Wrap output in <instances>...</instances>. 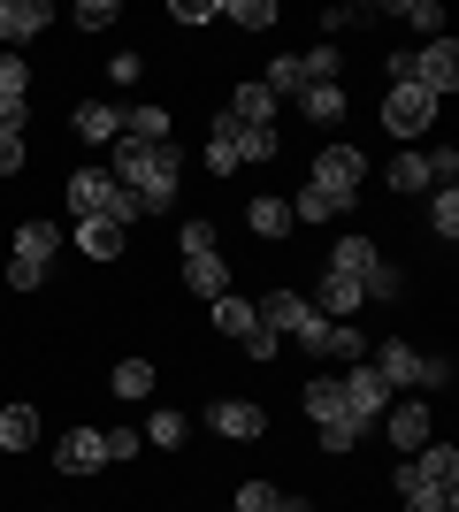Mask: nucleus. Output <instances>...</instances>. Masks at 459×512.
Wrapping results in <instances>:
<instances>
[{"instance_id": "obj_40", "label": "nucleus", "mask_w": 459, "mask_h": 512, "mask_svg": "<svg viewBox=\"0 0 459 512\" xmlns=\"http://www.w3.org/2000/svg\"><path fill=\"white\" fill-rule=\"evenodd\" d=\"M23 169V123H0V176Z\"/></svg>"}, {"instance_id": "obj_39", "label": "nucleus", "mask_w": 459, "mask_h": 512, "mask_svg": "<svg viewBox=\"0 0 459 512\" xmlns=\"http://www.w3.org/2000/svg\"><path fill=\"white\" fill-rule=\"evenodd\" d=\"M360 299H398V268H383V260H375L368 276H360Z\"/></svg>"}, {"instance_id": "obj_18", "label": "nucleus", "mask_w": 459, "mask_h": 512, "mask_svg": "<svg viewBox=\"0 0 459 512\" xmlns=\"http://www.w3.org/2000/svg\"><path fill=\"white\" fill-rule=\"evenodd\" d=\"M23 100H31V69L0 54V123H23Z\"/></svg>"}, {"instance_id": "obj_4", "label": "nucleus", "mask_w": 459, "mask_h": 512, "mask_svg": "<svg viewBox=\"0 0 459 512\" xmlns=\"http://www.w3.org/2000/svg\"><path fill=\"white\" fill-rule=\"evenodd\" d=\"M306 184H322V192H337V199H360L368 161H360V146H322V161H314V176H306Z\"/></svg>"}, {"instance_id": "obj_34", "label": "nucleus", "mask_w": 459, "mask_h": 512, "mask_svg": "<svg viewBox=\"0 0 459 512\" xmlns=\"http://www.w3.org/2000/svg\"><path fill=\"white\" fill-rule=\"evenodd\" d=\"M299 69H306V85H337V46H306V54H299Z\"/></svg>"}, {"instance_id": "obj_7", "label": "nucleus", "mask_w": 459, "mask_h": 512, "mask_svg": "<svg viewBox=\"0 0 459 512\" xmlns=\"http://www.w3.org/2000/svg\"><path fill=\"white\" fill-rule=\"evenodd\" d=\"M46 23H54L46 0H0V54H16L23 39H39Z\"/></svg>"}, {"instance_id": "obj_37", "label": "nucleus", "mask_w": 459, "mask_h": 512, "mask_svg": "<svg viewBox=\"0 0 459 512\" xmlns=\"http://www.w3.org/2000/svg\"><path fill=\"white\" fill-rule=\"evenodd\" d=\"M222 16H230V23H245V31H268V23H276V0H230Z\"/></svg>"}, {"instance_id": "obj_35", "label": "nucleus", "mask_w": 459, "mask_h": 512, "mask_svg": "<svg viewBox=\"0 0 459 512\" xmlns=\"http://www.w3.org/2000/svg\"><path fill=\"white\" fill-rule=\"evenodd\" d=\"M429 230H437L444 245L459 237V192H429Z\"/></svg>"}, {"instance_id": "obj_12", "label": "nucleus", "mask_w": 459, "mask_h": 512, "mask_svg": "<svg viewBox=\"0 0 459 512\" xmlns=\"http://www.w3.org/2000/svg\"><path fill=\"white\" fill-rule=\"evenodd\" d=\"M69 123H77V138H92V146H115V138H123V107L115 100H85Z\"/></svg>"}, {"instance_id": "obj_20", "label": "nucleus", "mask_w": 459, "mask_h": 512, "mask_svg": "<svg viewBox=\"0 0 459 512\" xmlns=\"http://www.w3.org/2000/svg\"><path fill=\"white\" fill-rule=\"evenodd\" d=\"M337 214H352V199L322 192V184H306V192L291 199V222H337Z\"/></svg>"}, {"instance_id": "obj_2", "label": "nucleus", "mask_w": 459, "mask_h": 512, "mask_svg": "<svg viewBox=\"0 0 459 512\" xmlns=\"http://www.w3.org/2000/svg\"><path fill=\"white\" fill-rule=\"evenodd\" d=\"M368 367L383 375V390H444L452 383V360H429V352H414L398 337H383V352H368Z\"/></svg>"}, {"instance_id": "obj_31", "label": "nucleus", "mask_w": 459, "mask_h": 512, "mask_svg": "<svg viewBox=\"0 0 459 512\" xmlns=\"http://www.w3.org/2000/svg\"><path fill=\"white\" fill-rule=\"evenodd\" d=\"M391 192H437V184H429V153H398L391 161Z\"/></svg>"}, {"instance_id": "obj_32", "label": "nucleus", "mask_w": 459, "mask_h": 512, "mask_svg": "<svg viewBox=\"0 0 459 512\" xmlns=\"http://www.w3.org/2000/svg\"><path fill=\"white\" fill-rule=\"evenodd\" d=\"M184 436H192V421H184V413H176V406H161V413H153V421H146V444H161V451H176V444H184Z\"/></svg>"}, {"instance_id": "obj_45", "label": "nucleus", "mask_w": 459, "mask_h": 512, "mask_svg": "<svg viewBox=\"0 0 459 512\" xmlns=\"http://www.w3.org/2000/svg\"><path fill=\"white\" fill-rule=\"evenodd\" d=\"M115 23V0H85V8H77V31H108Z\"/></svg>"}, {"instance_id": "obj_26", "label": "nucleus", "mask_w": 459, "mask_h": 512, "mask_svg": "<svg viewBox=\"0 0 459 512\" xmlns=\"http://www.w3.org/2000/svg\"><path fill=\"white\" fill-rule=\"evenodd\" d=\"M383 16H398V23H414L421 39H444V8H437V0H391V8H383Z\"/></svg>"}, {"instance_id": "obj_41", "label": "nucleus", "mask_w": 459, "mask_h": 512, "mask_svg": "<svg viewBox=\"0 0 459 512\" xmlns=\"http://www.w3.org/2000/svg\"><path fill=\"white\" fill-rule=\"evenodd\" d=\"M452 176H459V153H452V146H429V184H437V192H452Z\"/></svg>"}, {"instance_id": "obj_29", "label": "nucleus", "mask_w": 459, "mask_h": 512, "mask_svg": "<svg viewBox=\"0 0 459 512\" xmlns=\"http://www.w3.org/2000/svg\"><path fill=\"white\" fill-rule=\"evenodd\" d=\"M123 138H138V146H161V138H169V115H161V107H123Z\"/></svg>"}, {"instance_id": "obj_33", "label": "nucleus", "mask_w": 459, "mask_h": 512, "mask_svg": "<svg viewBox=\"0 0 459 512\" xmlns=\"http://www.w3.org/2000/svg\"><path fill=\"white\" fill-rule=\"evenodd\" d=\"M268 92H276V100H284V92H306V69H299V54H276V62H268V77H261Z\"/></svg>"}, {"instance_id": "obj_24", "label": "nucleus", "mask_w": 459, "mask_h": 512, "mask_svg": "<svg viewBox=\"0 0 459 512\" xmlns=\"http://www.w3.org/2000/svg\"><path fill=\"white\" fill-rule=\"evenodd\" d=\"M245 222H253V237H284L291 230V199H245Z\"/></svg>"}, {"instance_id": "obj_46", "label": "nucleus", "mask_w": 459, "mask_h": 512, "mask_svg": "<svg viewBox=\"0 0 459 512\" xmlns=\"http://www.w3.org/2000/svg\"><path fill=\"white\" fill-rule=\"evenodd\" d=\"M360 436H368V428H360V421H337V428H322V451H352V444H360Z\"/></svg>"}, {"instance_id": "obj_21", "label": "nucleus", "mask_w": 459, "mask_h": 512, "mask_svg": "<svg viewBox=\"0 0 459 512\" xmlns=\"http://www.w3.org/2000/svg\"><path fill=\"white\" fill-rule=\"evenodd\" d=\"M375 260H383V253H375L368 237H337V253H329V276H352V283H360Z\"/></svg>"}, {"instance_id": "obj_14", "label": "nucleus", "mask_w": 459, "mask_h": 512, "mask_svg": "<svg viewBox=\"0 0 459 512\" xmlns=\"http://www.w3.org/2000/svg\"><path fill=\"white\" fill-rule=\"evenodd\" d=\"M77 253L115 260V253H123V222H115V214H85V222H77Z\"/></svg>"}, {"instance_id": "obj_43", "label": "nucleus", "mask_w": 459, "mask_h": 512, "mask_svg": "<svg viewBox=\"0 0 459 512\" xmlns=\"http://www.w3.org/2000/svg\"><path fill=\"white\" fill-rule=\"evenodd\" d=\"M329 352H337V360H368V337H360V329H345V321H337V329H329Z\"/></svg>"}, {"instance_id": "obj_13", "label": "nucleus", "mask_w": 459, "mask_h": 512, "mask_svg": "<svg viewBox=\"0 0 459 512\" xmlns=\"http://www.w3.org/2000/svg\"><path fill=\"white\" fill-rule=\"evenodd\" d=\"M383 428H391V444H398V451H421L429 436H437V428H429V406H421V398L391 406V421H383Z\"/></svg>"}, {"instance_id": "obj_23", "label": "nucleus", "mask_w": 459, "mask_h": 512, "mask_svg": "<svg viewBox=\"0 0 459 512\" xmlns=\"http://www.w3.org/2000/svg\"><path fill=\"white\" fill-rule=\"evenodd\" d=\"M207 169H215V176L245 169V161H238V123H230V115H215V130H207Z\"/></svg>"}, {"instance_id": "obj_25", "label": "nucleus", "mask_w": 459, "mask_h": 512, "mask_svg": "<svg viewBox=\"0 0 459 512\" xmlns=\"http://www.w3.org/2000/svg\"><path fill=\"white\" fill-rule=\"evenodd\" d=\"M108 390H115V398H131V406H138V398H153V360H115Z\"/></svg>"}, {"instance_id": "obj_22", "label": "nucleus", "mask_w": 459, "mask_h": 512, "mask_svg": "<svg viewBox=\"0 0 459 512\" xmlns=\"http://www.w3.org/2000/svg\"><path fill=\"white\" fill-rule=\"evenodd\" d=\"M314 306H322L329 321H352V314H360V283H352V276H329V268H322V299H314Z\"/></svg>"}, {"instance_id": "obj_10", "label": "nucleus", "mask_w": 459, "mask_h": 512, "mask_svg": "<svg viewBox=\"0 0 459 512\" xmlns=\"http://www.w3.org/2000/svg\"><path fill=\"white\" fill-rule=\"evenodd\" d=\"M222 115H230V123H253V130H276V92L253 77V85L230 92V107H222Z\"/></svg>"}, {"instance_id": "obj_15", "label": "nucleus", "mask_w": 459, "mask_h": 512, "mask_svg": "<svg viewBox=\"0 0 459 512\" xmlns=\"http://www.w3.org/2000/svg\"><path fill=\"white\" fill-rule=\"evenodd\" d=\"M299 406H306V421H314V428H337V421H352V413H345V390L329 383V375H314V383H306V398H299Z\"/></svg>"}, {"instance_id": "obj_6", "label": "nucleus", "mask_w": 459, "mask_h": 512, "mask_svg": "<svg viewBox=\"0 0 459 512\" xmlns=\"http://www.w3.org/2000/svg\"><path fill=\"white\" fill-rule=\"evenodd\" d=\"M337 390H345V413H352L360 428H375V421H383V398H391V390H383V375H375L368 360H352V375H345Z\"/></svg>"}, {"instance_id": "obj_3", "label": "nucleus", "mask_w": 459, "mask_h": 512, "mask_svg": "<svg viewBox=\"0 0 459 512\" xmlns=\"http://www.w3.org/2000/svg\"><path fill=\"white\" fill-rule=\"evenodd\" d=\"M429 123H437V100H429L421 85H391L383 92V130H391V138H421Z\"/></svg>"}, {"instance_id": "obj_44", "label": "nucleus", "mask_w": 459, "mask_h": 512, "mask_svg": "<svg viewBox=\"0 0 459 512\" xmlns=\"http://www.w3.org/2000/svg\"><path fill=\"white\" fill-rule=\"evenodd\" d=\"M245 352H253V360H276V344H284V337H276V329H261V321H253V329H245Z\"/></svg>"}, {"instance_id": "obj_11", "label": "nucleus", "mask_w": 459, "mask_h": 512, "mask_svg": "<svg viewBox=\"0 0 459 512\" xmlns=\"http://www.w3.org/2000/svg\"><path fill=\"white\" fill-rule=\"evenodd\" d=\"M406 467H414L429 490H452V497H459V451H452V444H437V436H429V444H421V459H406Z\"/></svg>"}, {"instance_id": "obj_49", "label": "nucleus", "mask_w": 459, "mask_h": 512, "mask_svg": "<svg viewBox=\"0 0 459 512\" xmlns=\"http://www.w3.org/2000/svg\"><path fill=\"white\" fill-rule=\"evenodd\" d=\"M284 512H314V505H306V497H284Z\"/></svg>"}, {"instance_id": "obj_5", "label": "nucleus", "mask_w": 459, "mask_h": 512, "mask_svg": "<svg viewBox=\"0 0 459 512\" xmlns=\"http://www.w3.org/2000/svg\"><path fill=\"white\" fill-rule=\"evenodd\" d=\"M414 85L429 92V100H444V92L459 85V46H452V31H444V39H429L414 54Z\"/></svg>"}, {"instance_id": "obj_8", "label": "nucleus", "mask_w": 459, "mask_h": 512, "mask_svg": "<svg viewBox=\"0 0 459 512\" xmlns=\"http://www.w3.org/2000/svg\"><path fill=\"white\" fill-rule=\"evenodd\" d=\"M54 467H62V474H100V467H108V444H100V428H69L62 444H54Z\"/></svg>"}, {"instance_id": "obj_48", "label": "nucleus", "mask_w": 459, "mask_h": 512, "mask_svg": "<svg viewBox=\"0 0 459 512\" xmlns=\"http://www.w3.org/2000/svg\"><path fill=\"white\" fill-rule=\"evenodd\" d=\"M8 283H16V291H39L46 268H31V260H8Z\"/></svg>"}, {"instance_id": "obj_17", "label": "nucleus", "mask_w": 459, "mask_h": 512, "mask_svg": "<svg viewBox=\"0 0 459 512\" xmlns=\"http://www.w3.org/2000/svg\"><path fill=\"white\" fill-rule=\"evenodd\" d=\"M184 283H192L199 299L215 306L222 291H230V268H222V253H184Z\"/></svg>"}, {"instance_id": "obj_28", "label": "nucleus", "mask_w": 459, "mask_h": 512, "mask_svg": "<svg viewBox=\"0 0 459 512\" xmlns=\"http://www.w3.org/2000/svg\"><path fill=\"white\" fill-rule=\"evenodd\" d=\"M23 444H39V413L31 406H0V451H23Z\"/></svg>"}, {"instance_id": "obj_38", "label": "nucleus", "mask_w": 459, "mask_h": 512, "mask_svg": "<svg viewBox=\"0 0 459 512\" xmlns=\"http://www.w3.org/2000/svg\"><path fill=\"white\" fill-rule=\"evenodd\" d=\"M238 161H276V130H253V123H238Z\"/></svg>"}, {"instance_id": "obj_36", "label": "nucleus", "mask_w": 459, "mask_h": 512, "mask_svg": "<svg viewBox=\"0 0 459 512\" xmlns=\"http://www.w3.org/2000/svg\"><path fill=\"white\" fill-rule=\"evenodd\" d=\"M215 329H230V337H245V329H253V306H245L238 291H222V299H215Z\"/></svg>"}, {"instance_id": "obj_27", "label": "nucleus", "mask_w": 459, "mask_h": 512, "mask_svg": "<svg viewBox=\"0 0 459 512\" xmlns=\"http://www.w3.org/2000/svg\"><path fill=\"white\" fill-rule=\"evenodd\" d=\"M299 107H306V123H314V130H322V123H345V92H337V85H306Z\"/></svg>"}, {"instance_id": "obj_1", "label": "nucleus", "mask_w": 459, "mask_h": 512, "mask_svg": "<svg viewBox=\"0 0 459 512\" xmlns=\"http://www.w3.org/2000/svg\"><path fill=\"white\" fill-rule=\"evenodd\" d=\"M108 176L138 199V214H161L176 199V176H184V153L161 138V146H138V138H115L108 146Z\"/></svg>"}, {"instance_id": "obj_16", "label": "nucleus", "mask_w": 459, "mask_h": 512, "mask_svg": "<svg viewBox=\"0 0 459 512\" xmlns=\"http://www.w3.org/2000/svg\"><path fill=\"white\" fill-rule=\"evenodd\" d=\"M54 253H62V222H46V214H39V222H23V230H16V260L46 268Z\"/></svg>"}, {"instance_id": "obj_30", "label": "nucleus", "mask_w": 459, "mask_h": 512, "mask_svg": "<svg viewBox=\"0 0 459 512\" xmlns=\"http://www.w3.org/2000/svg\"><path fill=\"white\" fill-rule=\"evenodd\" d=\"M329 329H337V321H329V314H322V306L306 299V314H299V321H291V344H306V352H329Z\"/></svg>"}, {"instance_id": "obj_42", "label": "nucleus", "mask_w": 459, "mask_h": 512, "mask_svg": "<svg viewBox=\"0 0 459 512\" xmlns=\"http://www.w3.org/2000/svg\"><path fill=\"white\" fill-rule=\"evenodd\" d=\"M176 245H184V253H215V222H207V214H199V222H184V230H176Z\"/></svg>"}, {"instance_id": "obj_19", "label": "nucleus", "mask_w": 459, "mask_h": 512, "mask_svg": "<svg viewBox=\"0 0 459 512\" xmlns=\"http://www.w3.org/2000/svg\"><path fill=\"white\" fill-rule=\"evenodd\" d=\"M391 482H398V497H406V512H459V497H452V490H429L414 467H398Z\"/></svg>"}, {"instance_id": "obj_47", "label": "nucleus", "mask_w": 459, "mask_h": 512, "mask_svg": "<svg viewBox=\"0 0 459 512\" xmlns=\"http://www.w3.org/2000/svg\"><path fill=\"white\" fill-rule=\"evenodd\" d=\"M100 444H108V459H138V428H108Z\"/></svg>"}, {"instance_id": "obj_9", "label": "nucleus", "mask_w": 459, "mask_h": 512, "mask_svg": "<svg viewBox=\"0 0 459 512\" xmlns=\"http://www.w3.org/2000/svg\"><path fill=\"white\" fill-rule=\"evenodd\" d=\"M207 428H215V436H230V444H245V436H261V428H268V413L253 406V398H222V406L207 413Z\"/></svg>"}]
</instances>
